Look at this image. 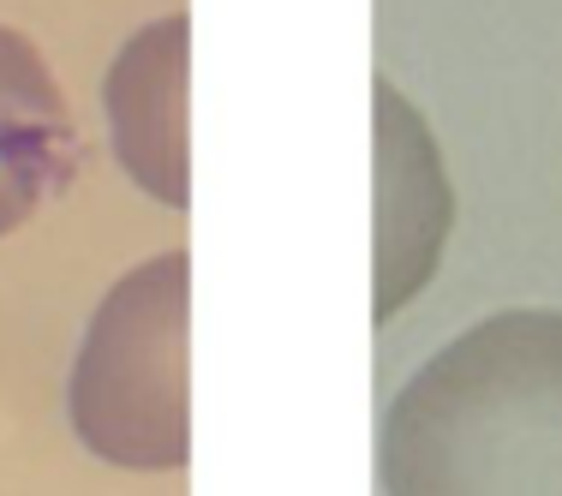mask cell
I'll return each mask as SVG.
<instances>
[{"mask_svg": "<svg viewBox=\"0 0 562 496\" xmlns=\"http://www.w3.org/2000/svg\"><path fill=\"white\" fill-rule=\"evenodd\" d=\"M383 496H562V312H497L383 413Z\"/></svg>", "mask_w": 562, "mask_h": 496, "instance_id": "6da1fadb", "label": "cell"}, {"mask_svg": "<svg viewBox=\"0 0 562 496\" xmlns=\"http://www.w3.org/2000/svg\"><path fill=\"white\" fill-rule=\"evenodd\" d=\"M186 251L138 263L102 293L72 365V431L97 461L173 473L192 449L186 413Z\"/></svg>", "mask_w": 562, "mask_h": 496, "instance_id": "7a4b0ae2", "label": "cell"}, {"mask_svg": "<svg viewBox=\"0 0 562 496\" xmlns=\"http://www.w3.org/2000/svg\"><path fill=\"white\" fill-rule=\"evenodd\" d=\"M371 102H378V324H390L437 275L454 192L431 126L395 90V78L378 72Z\"/></svg>", "mask_w": 562, "mask_h": 496, "instance_id": "3957f363", "label": "cell"}, {"mask_svg": "<svg viewBox=\"0 0 562 496\" xmlns=\"http://www.w3.org/2000/svg\"><path fill=\"white\" fill-rule=\"evenodd\" d=\"M186 12L144 24L126 36V48L109 66V138L120 168L132 173L138 192L156 204L186 210L192 198V168H186Z\"/></svg>", "mask_w": 562, "mask_h": 496, "instance_id": "277c9868", "label": "cell"}, {"mask_svg": "<svg viewBox=\"0 0 562 496\" xmlns=\"http://www.w3.org/2000/svg\"><path fill=\"white\" fill-rule=\"evenodd\" d=\"M78 162H85L78 126L43 48L24 31L0 24V234L55 204L72 185Z\"/></svg>", "mask_w": 562, "mask_h": 496, "instance_id": "5b68a950", "label": "cell"}]
</instances>
